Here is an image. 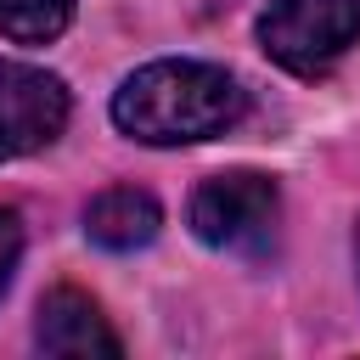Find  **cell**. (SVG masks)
Returning <instances> with one entry per match:
<instances>
[{
  "label": "cell",
  "mask_w": 360,
  "mask_h": 360,
  "mask_svg": "<svg viewBox=\"0 0 360 360\" xmlns=\"http://www.w3.org/2000/svg\"><path fill=\"white\" fill-rule=\"evenodd\" d=\"M360 39V0H270L259 17V45L276 68L315 79Z\"/></svg>",
  "instance_id": "7a4b0ae2"
},
{
  "label": "cell",
  "mask_w": 360,
  "mask_h": 360,
  "mask_svg": "<svg viewBox=\"0 0 360 360\" xmlns=\"http://www.w3.org/2000/svg\"><path fill=\"white\" fill-rule=\"evenodd\" d=\"M68 124V84L28 62H0V163L51 146Z\"/></svg>",
  "instance_id": "277c9868"
},
{
  "label": "cell",
  "mask_w": 360,
  "mask_h": 360,
  "mask_svg": "<svg viewBox=\"0 0 360 360\" xmlns=\"http://www.w3.org/2000/svg\"><path fill=\"white\" fill-rule=\"evenodd\" d=\"M281 191L270 174L225 169L191 191V231L219 253H264L276 242Z\"/></svg>",
  "instance_id": "3957f363"
},
{
  "label": "cell",
  "mask_w": 360,
  "mask_h": 360,
  "mask_svg": "<svg viewBox=\"0 0 360 360\" xmlns=\"http://www.w3.org/2000/svg\"><path fill=\"white\" fill-rule=\"evenodd\" d=\"M34 343L45 354L62 360H90V354H124V338L107 326L101 304L79 287H51L39 298V321H34Z\"/></svg>",
  "instance_id": "5b68a950"
},
{
  "label": "cell",
  "mask_w": 360,
  "mask_h": 360,
  "mask_svg": "<svg viewBox=\"0 0 360 360\" xmlns=\"http://www.w3.org/2000/svg\"><path fill=\"white\" fill-rule=\"evenodd\" d=\"M354 264H360V231H354Z\"/></svg>",
  "instance_id": "9c48e42d"
},
{
  "label": "cell",
  "mask_w": 360,
  "mask_h": 360,
  "mask_svg": "<svg viewBox=\"0 0 360 360\" xmlns=\"http://www.w3.org/2000/svg\"><path fill=\"white\" fill-rule=\"evenodd\" d=\"M17 259H22V219L11 208H0V292H6L11 270H17Z\"/></svg>",
  "instance_id": "ba28073f"
},
{
  "label": "cell",
  "mask_w": 360,
  "mask_h": 360,
  "mask_svg": "<svg viewBox=\"0 0 360 360\" xmlns=\"http://www.w3.org/2000/svg\"><path fill=\"white\" fill-rule=\"evenodd\" d=\"M73 22V0H0V34L17 45H45Z\"/></svg>",
  "instance_id": "52a82bcc"
},
{
  "label": "cell",
  "mask_w": 360,
  "mask_h": 360,
  "mask_svg": "<svg viewBox=\"0 0 360 360\" xmlns=\"http://www.w3.org/2000/svg\"><path fill=\"white\" fill-rule=\"evenodd\" d=\"M163 225V208L152 191L141 186H107L101 197H90L84 208V236L96 248H112V253H129V248H146Z\"/></svg>",
  "instance_id": "8992f818"
},
{
  "label": "cell",
  "mask_w": 360,
  "mask_h": 360,
  "mask_svg": "<svg viewBox=\"0 0 360 360\" xmlns=\"http://www.w3.org/2000/svg\"><path fill=\"white\" fill-rule=\"evenodd\" d=\"M248 112V90L214 62H146L112 90V124L146 146H191L225 135Z\"/></svg>",
  "instance_id": "6da1fadb"
}]
</instances>
